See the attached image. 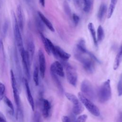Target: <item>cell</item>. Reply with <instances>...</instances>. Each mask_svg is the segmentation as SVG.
Listing matches in <instances>:
<instances>
[{"label":"cell","instance_id":"1","mask_svg":"<svg viewBox=\"0 0 122 122\" xmlns=\"http://www.w3.org/2000/svg\"><path fill=\"white\" fill-rule=\"evenodd\" d=\"M75 58L83 65L84 70L88 73H92L95 69V62H99V60L92 53L88 51L83 53L75 49L74 51Z\"/></svg>","mask_w":122,"mask_h":122},{"label":"cell","instance_id":"2","mask_svg":"<svg viewBox=\"0 0 122 122\" xmlns=\"http://www.w3.org/2000/svg\"><path fill=\"white\" fill-rule=\"evenodd\" d=\"M10 76L11 86H12V91H13L14 100L17 107L16 117L18 121L21 122L22 120V118H23V112H22V109L21 105L20 95H19V93L18 90L17 82L14 75V73L12 70H11L10 71Z\"/></svg>","mask_w":122,"mask_h":122},{"label":"cell","instance_id":"3","mask_svg":"<svg viewBox=\"0 0 122 122\" xmlns=\"http://www.w3.org/2000/svg\"><path fill=\"white\" fill-rule=\"evenodd\" d=\"M97 96L101 103H105L108 101L112 96L111 82L110 80L104 81L99 87Z\"/></svg>","mask_w":122,"mask_h":122},{"label":"cell","instance_id":"4","mask_svg":"<svg viewBox=\"0 0 122 122\" xmlns=\"http://www.w3.org/2000/svg\"><path fill=\"white\" fill-rule=\"evenodd\" d=\"M78 95L81 102L91 113L97 117L100 115V112L99 109L89 99L87 98L81 92H79Z\"/></svg>","mask_w":122,"mask_h":122},{"label":"cell","instance_id":"5","mask_svg":"<svg viewBox=\"0 0 122 122\" xmlns=\"http://www.w3.org/2000/svg\"><path fill=\"white\" fill-rule=\"evenodd\" d=\"M81 92L90 100H94L96 93L92 83L87 80L83 81L81 85Z\"/></svg>","mask_w":122,"mask_h":122},{"label":"cell","instance_id":"6","mask_svg":"<svg viewBox=\"0 0 122 122\" xmlns=\"http://www.w3.org/2000/svg\"><path fill=\"white\" fill-rule=\"evenodd\" d=\"M63 61V64L65 67L66 77L69 83L73 86H76L77 82V73L75 69L69 63Z\"/></svg>","mask_w":122,"mask_h":122},{"label":"cell","instance_id":"7","mask_svg":"<svg viewBox=\"0 0 122 122\" xmlns=\"http://www.w3.org/2000/svg\"><path fill=\"white\" fill-rule=\"evenodd\" d=\"M13 32L14 36L15 39L17 46L19 50V51L23 50L24 48L23 44L22 38L20 32V30L17 18L15 16V14L13 12Z\"/></svg>","mask_w":122,"mask_h":122},{"label":"cell","instance_id":"8","mask_svg":"<svg viewBox=\"0 0 122 122\" xmlns=\"http://www.w3.org/2000/svg\"><path fill=\"white\" fill-rule=\"evenodd\" d=\"M21 58V61L23 65L24 73L27 77V80H29L30 79V58L28 52L24 49L20 51Z\"/></svg>","mask_w":122,"mask_h":122},{"label":"cell","instance_id":"9","mask_svg":"<svg viewBox=\"0 0 122 122\" xmlns=\"http://www.w3.org/2000/svg\"><path fill=\"white\" fill-rule=\"evenodd\" d=\"M38 58L39 62V71L40 75L43 79L45 77L46 71V60L43 51L40 49L38 52Z\"/></svg>","mask_w":122,"mask_h":122},{"label":"cell","instance_id":"10","mask_svg":"<svg viewBox=\"0 0 122 122\" xmlns=\"http://www.w3.org/2000/svg\"><path fill=\"white\" fill-rule=\"evenodd\" d=\"M23 82L25 85V91L26 93V95L27 96V99L28 101V102L31 108V109L33 111H34L35 109V104L33 100V98L32 97V95L31 94V92L29 84L28 82V80L27 79L24 78L23 79Z\"/></svg>","mask_w":122,"mask_h":122},{"label":"cell","instance_id":"11","mask_svg":"<svg viewBox=\"0 0 122 122\" xmlns=\"http://www.w3.org/2000/svg\"><path fill=\"white\" fill-rule=\"evenodd\" d=\"M50 71L54 72L57 74V75L61 77H63L64 76L63 66L58 61H55L51 64L50 67Z\"/></svg>","mask_w":122,"mask_h":122},{"label":"cell","instance_id":"12","mask_svg":"<svg viewBox=\"0 0 122 122\" xmlns=\"http://www.w3.org/2000/svg\"><path fill=\"white\" fill-rule=\"evenodd\" d=\"M17 20L20 30H22L24 26V20L22 13V9L20 5H18L16 9Z\"/></svg>","mask_w":122,"mask_h":122},{"label":"cell","instance_id":"13","mask_svg":"<svg viewBox=\"0 0 122 122\" xmlns=\"http://www.w3.org/2000/svg\"><path fill=\"white\" fill-rule=\"evenodd\" d=\"M51 104L48 100L43 99L42 100V113L44 118H47L50 115Z\"/></svg>","mask_w":122,"mask_h":122},{"label":"cell","instance_id":"14","mask_svg":"<svg viewBox=\"0 0 122 122\" xmlns=\"http://www.w3.org/2000/svg\"><path fill=\"white\" fill-rule=\"evenodd\" d=\"M55 50L57 57H59L60 58L62 59L63 61H66L70 58L71 55L65 52L60 47L55 46Z\"/></svg>","mask_w":122,"mask_h":122},{"label":"cell","instance_id":"15","mask_svg":"<svg viewBox=\"0 0 122 122\" xmlns=\"http://www.w3.org/2000/svg\"><path fill=\"white\" fill-rule=\"evenodd\" d=\"M38 15L39 17L41 20L43 24L51 31H54V28L51 24V23L50 21V20L40 11L38 12Z\"/></svg>","mask_w":122,"mask_h":122},{"label":"cell","instance_id":"16","mask_svg":"<svg viewBox=\"0 0 122 122\" xmlns=\"http://www.w3.org/2000/svg\"><path fill=\"white\" fill-rule=\"evenodd\" d=\"M50 73H51V75L52 77V79L53 81L54 82V83H55L58 90L59 91V92H60V93L61 94H62L64 92L63 88L62 87V85L59 79L58 78V75H57V74H56L54 72H52L51 71H50Z\"/></svg>","mask_w":122,"mask_h":122},{"label":"cell","instance_id":"17","mask_svg":"<svg viewBox=\"0 0 122 122\" xmlns=\"http://www.w3.org/2000/svg\"><path fill=\"white\" fill-rule=\"evenodd\" d=\"M29 53L30 60H32L35 52V45L33 41L30 39L27 42V50H26Z\"/></svg>","mask_w":122,"mask_h":122},{"label":"cell","instance_id":"18","mask_svg":"<svg viewBox=\"0 0 122 122\" xmlns=\"http://www.w3.org/2000/svg\"><path fill=\"white\" fill-rule=\"evenodd\" d=\"M88 29L89 31L91 33L92 37V40L93 41L94 44L95 46H97L98 45V41L97 40L96 33L95 31V30L94 27V25L92 22H90L88 24Z\"/></svg>","mask_w":122,"mask_h":122},{"label":"cell","instance_id":"19","mask_svg":"<svg viewBox=\"0 0 122 122\" xmlns=\"http://www.w3.org/2000/svg\"><path fill=\"white\" fill-rule=\"evenodd\" d=\"M122 59V45H121V46H120L119 51L115 59L114 64H113V69L114 70H116L118 69L120 65V63L121 62Z\"/></svg>","mask_w":122,"mask_h":122},{"label":"cell","instance_id":"20","mask_svg":"<svg viewBox=\"0 0 122 122\" xmlns=\"http://www.w3.org/2000/svg\"><path fill=\"white\" fill-rule=\"evenodd\" d=\"M107 12V6L105 4L102 3L100 6L97 13V17L99 20L102 21Z\"/></svg>","mask_w":122,"mask_h":122},{"label":"cell","instance_id":"21","mask_svg":"<svg viewBox=\"0 0 122 122\" xmlns=\"http://www.w3.org/2000/svg\"><path fill=\"white\" fill-rule=\"evenodd\" d=\"M76 49H77L78 51L83 53H87L89 51L86 48L85 41L82 39H80L78 41L76 45Z\"/></svg>","mask_w":122,"mask_h":122},{"label":"cell","instance_id":"22","mask_svg":"<svg viewBox=\"0 0 122 122\" xmlns=\"http://www.w3.org/2000/svg\"><path fill=\"white\" fill-rule=\"evenodd\" d=\"M118 0H111L107 11V18L110 19L112 16Z\"/></svg>","mask_w":122,"mask_h":122},{"label":"cell","instance_id":"23","mask_svg":"<svg viewBox=\"0 0 122 122\" xmlns=\"http://www.w3.org/2000/svg\"><path fill=\"white\" fill-rule=\"evenodd\" d=\"M40 37L41 39V41L43 44L45 50L46 51V52L48 53V54L50 55L51 52L50 49V47L49 46V44L48 42V41H47V38H46L44 35L43 34L42 32H40Z\"/></svg>","mask_w":122,"mask_h":122},{"label":"cell","instance_id":"24","mask_svg":"<svg viewBox=\"0 0 122 122\" xmlns=\"http://www.w3.org/2000/svg\"><path fill=\"white\" fill-rule=\"evenodd\" d=\"M65 95L66 97L72 103L73 105H75L80 103L78 98L74 94L69 92H67L65 93Z\"/></svg>","mask_w":122,"mask_h":122},{"label":"cell","instance_id":"25","mask_svg":"<svg viewBox=\"0 0 122 122\" xmlns=\"http://www.w3.org/2000/svg\"><path fill=\"white\" fill-rule=\"evenodd\" d=\"M83 110L84 107L81 102L77 105H73L72 112L76 115L80 114L83 111Z\"/></svg>","mask_w":122,"mask_h":122},{"label":"cell","instance_id":"26","mask_svg":"<svg viewBox=\"0 0 122 122\" xmlns=\"http://www.w3.org/2000/svg\"><path fill=\"white\" fill-rule=\"evenodd\" d=\"M98 42L102 41L104 37V32L101 25H99L97 29V34L96 35Z\"/></svg>","mask_w":122,"mask_h":122},{"label":"cell","instance_id":"27","mask_svg":"<svg viewBox=\"0 0 122 122\" xmlns=\"http://www.w3.org/2000/svg\"><path fill=\"white\" fill-rule=\"evenodd\" d=\"M3 100L4 102V103L6 104V105L10 109V112H11L12 114H14V106L13 105L11 102V101L6 96H4Z\"/></svg>","mask_w":122,"mask_h":122},{"label":"cell","instance_id":"28","mask_svg":"<svg viewBox=\"0 0 122 122\" xmlns=\"http://www.w3.org/2000/svg\"><path fill=\"white\" fill-rule=\"evenodd\" d=\"M33 79L35 85L38 86L39 84V70L37 66H35L33 72Z\"/></svg>","mask_w":122,"mask_h":122},{"label":"cell","instance_id":"29","mask_svg":"<svg viewBox=\"0 0 122 122\" xmlns=\"http://www.w3.org/2000/svg\"><path fill=\"white\" fill-rule=\"evenodd\" d=\"M92 0H87L86 3L83 4V10L85 12H89L92 7Z\"/></svg>","mask_w":122,"mask_h":122},{"label":"cell","instance_id":"30","mask_svg":"<svg viewBox=\"0 0 122 122\" xmlns=\"http://www.w3.org/2000/svg\"><path fill=\"white\" fill-rule=\"evenodd\" d=\"M117 91H118V94L119 96H121L122 95V73H121L118 85H117Z\"/></svg>","mask_w":122,"mask_h":122},{"label":"cell","instance_id":"31","mask_svg":"<svg viewBox=\"0 0 122 122\" xmlns=\"http://www.w3.org/2000/svg\"><path fill=\"white\" fill-rule=\"evenodd\" d=\"M36 23L37 27L40 30V32H42L44 30V26L43 25L44 24L42 22V21H41V20L40 19L39 17L36 18Z\"/></svg>","mask_w":122,"mask_h":122},{"label":"cell","instance_id":"32","mask_svg":"<svg viewBox=\"0 0 122 122\" xmlns=\"http://www.w3.org/2000/svg\"><path fill=\"white\" fill-rule=\"evenodd\" d=\"M6 91V88L5 85L2 82L0 85V102L3 100L4 97L5 96V93Z\"/></svg>","mask_w":122,"mask_h":122},{"label":"cell","instance_id":"33","mask_svg":"<svg viewBox=\"0 0 122 122\" xmlns=\"http://www.w3.org/2000/svg\"><path fill=\"white\" fill-rule=\"evenodd\" d=\"M41 116L40 112H35L33 116L32 122H41Z\"/></svg>","mask_w":122,"mask_h":122},{"label":"cell","instance_id":"34","mask_svg":"<svg viewBox=\"0 0 122 122\" xmlns=\"http://www.w3.org/2000/svg\"><path fill=\"white\" fill-rule=\"evenodd\" d=\"M87 119V115L86 114H82L79 116L75 122H86Z\"/></svg>","mask_w":122,"mask_h":122},{"label":"cell","instance_id":"35","mask_svg":"<svg viewBox=\"0 0 122 122\" xmlns=\"http://www.w3.org/2000/svg\"><path fill=\"white\" fill-rule=\"evenodd\" d=\"M72 19L73 22L75 26L77 25L80 21V17L79 16L75 13H73L72 15Z\"/></svg>","mask_w":122,"mask_h":122},{"label":"cell","instance_id":"36","mask_svg":"<svg viewBox=\"0 0 122 122\" xmlns=\"http://www.w3.org/2000/svg\"><path fill=\"white\" fill-rule=\"evenodd\" d=\"M8 22L6 21L3 24L2 27V34L4 36H6V35L7 34V32L8 30Z\"/></svg>","mask_w":122,"mask_h":122},{"label":"cell","instance_id":"37","mask_svg":"<svg viewBox=\"0 0 122 122\" xmlns=\"http://www.w3.org/2000/svg\"><path fill=\"white\" fill-rule=\"evenodd\" d=\"M64 10H65V11L66 12V13L68 15H70L71 13V10L69 6L68 5V3L66 2H65V3H64Z\"/></svg>","mask_w":122,"mask_h":122},{"label":"cell","instance_id":"38","mask_svg":"<svg viewBox=\"0 0 122 122\" xmlns=\"http://www.w3.org/2000/svg\"><path fill=\"white\" fill-rule=\"evenodd\" d=\"M74 4L77 8H80L81 6V2H83L82 0H73Z\"/></svg>","mask_w":122,"mask_h":122},{"label":"cell","instance_id":"39","mask_svg":"<svg viewBox=\"0 0 122 122\" xmlns=\"http://www.w3.org/2000/svg\"><path fill=\"white\" fill-rule=\"evenodd\" d=\"M116 122H122V112H120L117 116Z\"/></svg>","mask_w":122,"mask_h":122},{"label":"cell","instance_id":"40","mask_svg":"<svg viewBox=\"0 0 122 122\" xmlns=\"http://www.w3.org/2000/svg\"><path fill=\"white\" fill-rule=\"evenodd\" d=\"M0 122H7L5 116L0 112Z\"/></svg>","mask_w":122,"mask_h":122},{"label":"cell","instance_id":"41","mask_svg":"<svg viewBox=\"0 0 122 122\" xmlns=\"http://www.w3.org/2000/svg\"><path fill=\"white\" fill-rule=\"evenodd\" d=\"M62 122H71L70 119L68 116H63L62 118Z\"/></svg>","mask_w":122,"mask_h":122},{"label":"cell","instance_id":"42","mask_svg":"<svg viewBox=\"0 0 122 122\" xmlns=\"http://www.w3.org/2000/svg\"><path fill=\"white\" fill-rule=\"evenodd\" d=\"M40 1V3H41V5L44 7H45V0H39Z\"/></svg>","mask_w":122,"mask_h":122},{"label":"cell","instance_id":"43","mask_svg":"<svg viewBox=\"0 0 122 122\" xmlns=\"http://www.w3.org/2000/svg\"><path fill=\"white\" fill-rule=\"evenodd\" d=\"M0 46H1V43H0Z\"/></svg>","mask_w":122,"mask_h":122},{"label":"cell","instance_id":"44","mask_svg":"<svg viewBox=\"0 0 122 122\" xmlns=\"http://www.w3.org/2000/svg\"><path fill=\"white\" fill-rule=\"evenodd\" d=\"M1 82H0V84H1Z\"/></svg>","mask_w":122,"mask_h":122}]
</instances>
